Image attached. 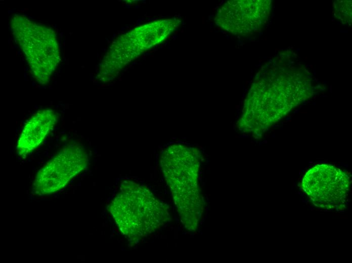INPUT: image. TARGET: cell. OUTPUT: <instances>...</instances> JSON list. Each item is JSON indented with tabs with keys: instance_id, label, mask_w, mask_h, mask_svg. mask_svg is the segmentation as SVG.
Returning a JSON list of instances; mask_svg holds the SVG:
<instances>
[{
	"instance_id": "3957f363",
	"label": "cell",
	"mask_w": 352,
	"mask_h": 263,
	"mask_svg": "<svg viewBox=\"0 0 352 263\" xmlns=\"http://www.w3.org/2000/svg\"><path fill=\"white\" fill-rule=\"evenodd\" d=\"M304 89L294 80L268 78L256 80L248 95L238 128L260 137L302 100Z\"/></svg>"
},
{
	"instance_id": "277c9868",
	"label": "cell",
	"mask_w": 352,
	"mask_h": 263,
	"mask_svg": "<svg viewBox=\"0 0 352 263\" xmlns=\"http://www.w3.org/2000/svg\"><path fill=\"white\" fill-rule=\"evenodd\" d=\"M11 29L30 68L31 74L40 84L49 83L57 69L61 54L53 29L36 23L25 16L15 14Z\"/></svg>"
},
{
	"instance_id": "8992f818",
	"label": "cell",
	"mask_w": 352,
	"mask_h": 263,
	"mask_svg": "<svg viewBox=\"0 0 352 263\" xmlns=\"http://www.w3.org/2000/svg\"><path fill=\"white\" fill-rule=\"evenodd\" d=\"M264 7L259 2L228 1L218 9L215 21L232 33L249 32L261 23L265 13Z\"/></svg>"
},
{
	"instance_id": "52a82bcc",
	"label": "cell",
	"mask_w": 352,
	"mask_h": 263,
	"mask_svg": "<svg viewBox=\"0 0 352 263\" xmlns=\"http://www.w3.org/2000/svg\"><path fill=\"white\" fill-rule=\"evenodd\" d=\"M58 115L50 109L35 112L24 125L18 139L16 152L26 157L39 147L53 129Z\"/></svg>"
},
{
	"instance_id": "7a4b0ae2",
	"label": "cell",
	"mask_w": 352,
	"mask_h": 263,
	"mask_svg": "<svg viewBox=\"0 0 352 263\" xmlns=\"http://www.w3.org/2000/svg\"><path fill=\"white\" fill-rule=\"evenodd\" d=\"M108 210L121 233L136 242L155 232L170 220L168 206L145 186L125 180Z\"/></svg>"
},
{
	"instance_id": "6da1fadb",
	"label": "cell",
	"mask_w": 352,
	"mask_h": 263,
	"mask_svg": "<svg viewBox=\"0 0 352 263\" xmlns=\"http://www.w3.org/2000/svg\"><path fill=\"white\" fill-rule=\"evenodd\" d=\"M200 159L196 148L174 144L164 150L160 160L182 224L191 232L197 229L203 210L198 185Z\"/></svg>"
},
{
	"instance_id": "5b68a950",
	"label": "cell",
	"mask_w": 352,
	"mask_h": 263,
	"mask_svg": "<svg viewBox=\"0 0 352 263\" xmlns=\"http://www.w3.org/2000/svg\"><path fill=\"white\" fill-rule=\"evenodd\" d=\"M88 163L87 153L81 146L77 144L65 146L37 172L32 193L45 196L62 190L86 169Z\"/></svg>"
}]
</instances>
